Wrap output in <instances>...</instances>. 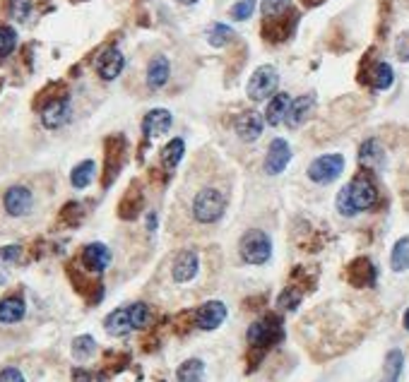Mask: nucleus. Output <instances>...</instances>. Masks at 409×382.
Wrapping results in <instances>:
<instances>
[{"label": "nucleus", "mask_w": 409, "mask_h": 382, "mask_svg": "<svg viewBox=\"0 0 409 382\" xmlns=\"http://www.w3.org/2000/svg\"><path fill=\"white\" fill-rule=\"evenodd\" d=\"M299 27V12L289 10L287 15L272 17V20H262V39L267 43H282L297 31Z\"/></svg>", "instance_id": "obj_6"}, {"label": "nucleus", "mask_w": 409, "mask_h": 382, "mask_svg": "<svg viewBox=\"0 0 409 382\" xmlns=\"http://www.w3.org/2000/svg\"><path fill=\"white\" fill-rule=\"evenodd\" d=\"M140 209H142V195L137 193V188H130L128 195L123 197L118 214H121L123 219H133V216H137V212H140Z\"/></svg>", "instance_id": "obj_32"}, {"label": "nucleus", "mask_w": 409, "mask_h": 382, "mask_svg": "<svg viewBox=\"0 0 409 382\" xmlns=\"http://www.w3.org/2000/svg\"><path fill=\"white\" fill-rule=\"evenodd\" d=\"M378 202V190L368 174H358L339 190L337 195V212L342 216H356L358 212H368Z\"/></svg>", "instance_id": "obj_1"}, {"label": "nucleus", "mask_w": 409, "mask_h": 382, "mask_svg": "<svg viewBox=\"0 0 409 382\" xmlns=\"http://www.w3.org/2000/svg\"><path fill=\"white\" fill-rule=\"evenodd\" d=\"M3 205L10 216H27L31 212V207H34V195L24 186H12L8 188V193L3 195Z\"/></svg>", "instance_id": "obj_8"}, {"label": "nucleus", "mask_w": 409, "mask_h": 382, "mask_svg": "<svg viewBox=\"0 0 409 382\" xmlns=\"http://www.w3.org/2000/svg\"><path fill=\"white\" fill-rule=\"evenodd\" d=\"M262 130H265V118L257 111H243L236 120V135L243 142H255L262 135Z\"/></svg>", "instance_id": "obj_14"}, {"label": "nucleus", "mask_w": 409, "mask_h": 382, "mask_svg": "<svg viewBox=\"0 0 409 382\" xmlns=\"http://www.w3.org/2000/svg\"><path fill=\"white\" fill-rule=\"evenodd\" d=\"M238 253H241L243 262L248 265H265L272 258V243H270V235L250 228L241 235V243H238Z\"/></svg>", "instance_id": "obj_3"}, {"label": "nucleus", "mask_w": 409, "mask_h": 382, "mask_svg": "<svg viewBox=\"0 0 409 382\" xmlns=\"http://www.w3.org/2000/svg\"><path fill=\"white\" fill-rule=\"evenodd\" d=\"M24 313H27V305H24L22 296H5L3 301H0V322L3 324L20 322Z\"/></svg>", "instance_id": "obj_22"}, {"label": "nucleus", "mask_w": 409, "mask_h": 382, "mask_svg": "<svg viewBox=\"0 0 409 382\" xmlns=\"http://www.w3.org/2000/svg\"><path fill=\"white\" fill-rule=\"evenodd\" d=\"M123 68H125V58L118 48H104L102 55L97 58V73H99V78L106 82L116 80L118 75L123 73Z\"/></svg>", "instance_id": "obj_13"}, {"label": "nucleus", "mask_w": 409, "mask_h": 382, "mask_svg": "<svg viewBox=\"0 0 409 382\" xmlns=\"http://www.w3.org/2000/svg\"><path fill=\"white\" fill-rule=\"evenodd\" d=\"M358 82H366L373 89H390L395 82V73L388 63H376L373 68L361 65V75H358Z\"/></svg>", "instance_id": "obj_17"}, {"label": "nucleus", "mask_w": 409, "mask_h": 382, "mask_svg": "<svg viewBox=\"0 0 409 382\" xmlns=\"http://www.w3.org/2000/svg\"><path fill=\"white\" fill-rule=\"evenodd\" d=\"M12 15H15L17 20H27V15H29L27 0H12Z\"/></svg>", "instance_id": "obj_42"}, {"label": "nucleus", "mask_w": 409, "mask_h": 382, "mask_svg": "<svg viewBox=\"0 0 409 382\" xmlns=\"http://www.w3.org/2000/svg\"><path fill=\"white\" fill-rule=\"evenodd\" d=\"M255 3H257V0H238L236 5H231V10H229L231 20H236V22L248 20V17L253 15V10H255Z\"/></svg>", "instance_id": "obj_37"}, {"label": "nucleus", "mask_w": 409, "mask_h": 382, "mask_svg": "<svg viewBox=\"0 0 409 382\" xmlns=\"http://www.w3.org/2000/svg\"><path fill=\"white\" fill-rule=\"evenodd\" d=\"M169 75H171V63H169L166 55H154L147 65V87L149 89H161L169 82Z\"/></svg>", "instance_id": "obj_21"}, {"label": "nucleus", "mask_w": 409, "mask_h": 382, "mask_svg": "<svg viewBox=\"0 0 409 382\" xmlns=\"http://www.w3.org/2000/svg\"><path fill=\"white\" fill-rule=\"evenodd\" d=\"M179 3H184V5H195L198 0H179Z\"/></svg>", "instance_id": "obj_45"}, {"label": "nucleus", "mask_w": 409, "mask_h": 382, "mask_svg": "<svg viewBox=\"0 0 409 382\" xmlns=\"http://www.w3.org/2000/svg\"><path fill=\"white\" fill-rule=\"evenodd\" d=\"M207 41L215 48H224L226 43L234 41V29H231L229 24H212V27L207 29Z\"/></svg>", "instance_id": "obj_31"}, {"label": "nucleus", "mask_w": 409, "mask_h": 382, "mask_svg": "<svg viewBox=\"0 0 409 382\" xmlns=\"http://www.w3.org/2000/svg\"><path fill=\"white\" fill-rule=\"evenodd\" d=\"M277 339H280V320L272 317V315L260 317V320H255L248 327V344L253 349L265 351L270 344H275Z\"/></svg>", "instance_id": "obj_7"}, {"label": "nucleus", "mask_w": 409, "mask_h": 382, "mask_svg": "<svg viewBox=\"0 0 409 382\" xmlns=\"http://www.w3.org/2000/svg\"><path fill=\"white\" fill-rule=\"evenodd\" d=\"M0 382H27V380H24V375L17 368H3L0 371Z\"/></svg>", "instance_id": "obj_41"}, {"label": "nucleus", "mask_w": 409, "mask_h": 382, "mask_svg": "<svg viewBox=\"0 0 409 382\" xmlns=\"http://www.w3.org/2000/svg\"><path fill=\"white\" fill-rule=\"evenodd\" d=\"M20 255H22V248H20V245H5V248H0V258H3L5 262H17V260H20Z\"/></svg>", "instance_id": "obj_40"}, {"label": "nucleus", "mask_w": 409, "mask_h": 382, "mask_svg": "<svg viewBox=\"0 0 409 382\" xmlns=\"http://www.w3.org/2000/svg\"><path fill=\"white\" fill-rule=\"evenodd\" d=\"M226 320V305L222 301H207L195 310V327L203 332H212Z\"/></svg>", "instance_id": "obj_9"}, {"label": "nucleus", "mask_w": 409, "mask_h": 382, "mask_svg": "<svg viewBox=\"0 0 409 382\" xmlns=\"http://www.w3.org/2000/svg\"><path fill=\"white\" fill-rule=\"evenodd\" d=\"M94 351H97V341H94V336H90V334L75 336V341H73V356H75V359L87 361V359H92Z\"/></svg>", "instance_id": "obj_33"}, {"label": "nucleus", "mask_w": 409, "mask_h": 382, "mask_svg": "<svg viewBox=\"0 0 409 382\" xmlns=\"http://www.w3.org/2000/svg\"><path fill=\"white\" fill-rule=\"evenodd\" d=\"M205 378V363L200 359H188L176 371V380L179 382H203Z\"/></svg>", "instance_id": "obj_27"}, {"label": "nucleus", "mask_w": 409, "mask_h": 382, "mask_svg": "<svg viewBox=\"0 0 409 382\" xmlns=\"http://www.w3.org/2000/svg\"><path fill=\"white\" fill-rule=\"evenodd\" d=\"M289 106H292V99H289V94H277V97L270 101L267 111H265V123L267 125H280L282 120L287 118V111Z\"/></svg>", "instance_id": "obj_26"}, {"label": "nucleus", "mask_w": 409, "mask_h": 382, "mask_svg": "<svg viewBox=\"0 0 409 382\" xmlns=\"http://www.w3.org/2000/svg\"><path fill=\"white\" fill-rule=\"evenodd\" d=\"M301 3H304L306 8H316V5H323L325 0H301Z\"/></svg>", "instance_id": "obj_43"}, {"label": "nucleus", "mask_w": 409, "mask_h": 382, "mask_svg": "<svg viewBox=\"0 0 409 382\" xmlns=\"http://www.w3.org/2000/svg\"><path fill=\"white\" fill-rule=\"evenodd\" d=\"M358 161L361 166L368 169H381L383 161H386V152H383V144L378 139H366V142L358 147Z\"/></svg>", "instance_id": "obj_23"}, {"label": "nucleus", "mask_w": 409, "mask_h": 382, "mask_svg": "<svg viewBox=\"0 0 409 382\" xmlns=\"http://www.w3.org/2000/svg\"><path fill=\"white\" fill-rule=\"evenodd\" d=\"M184 154H186V142L181 137H176L169 144H164L159 156H161V164L166 169H176L181 164V159H184Z\"/></svg>", "instance_id": "obj_28"}, {"label": "nucleus", "mask_w": 409, "mask_h": 382, "mask_svg": "<svg viewBox=\"0 0 409 382\" xmlns=\"http://www.w3.org/2000/svg\"><path fill=\"white\" fill-rule=\"evenodd\" d=\"M349 275V282L363 289V286H373L376 284V265L371 262L368 258H356L354 262L349 265L347 270Z\"/></svg>", "instance_id": "obj_19"}, {"label": "nucleus", "mask_w": 409, "mask_h": 382, "mask_svg": "<svg viewBox=\"0 0 409 382\" xmlns=\"http://www.w3.org/2000/svg\"><path fill=\"white\" fill-rule=\"evenodd\" d=\"M68 118H70V99L68 97H58V99L48 101V104L41 108V123L46 125L48 130H55V127L65 125Z\"/></svg>", "instance_id": "obj_12"}, {"label": "nucleus", "mask_w": 409, "mask_h": 382, "mask_svg": "<svg viewBox=\"0 0 409 382\" xmlns=\"http://www.w3.org/2000/svg\"><path fill=\"white\" fill-rule=\"evenodd\" d=\"M277 85H280V75H277V68L272 65H260L253 73V78L248 82V99L250 101H265L277 92Z\"/></svg>", "instance_id": "obj_4"}, {"label": "nucleus", "mask_w": 409, "mask_h": 382, "mask_svg": "<svg viewBox=\"0 0 409 382\" xmlns=\"http://www.w3.org/2000/svg\"><path fill=\"white\" fill-rule=\"evenodd\" d=\"M402 368H405V354H402L400 349H393V351L386 356V363H383V380L381 382H400Z\"/></svg>", "instance_id": "obj_25"}, {"label": "nucleus", "mask_w": 409, "mask_h": 382, "mask_svg": "<svg viewBox=\"0 0 409 382\" xmlns=\"http://www.w3.org/2000/svg\"><path fill=\"white\" fill-rule=\"evenodd\" d=\"M17 46V31L12 27H0V60H5Z\"/></svg>", "instance_id": "obj_36"}, {"label": "nucleus", "mask_w": 409, "mask_h": 382, "mask_svg": "<svg viewBox=\"0 0 409 382\" xmlns=\"http://www.w3.org/2000/svg\"><path fill=\"white\" fill-rule=\"evenodd\" d=\"M301 303V294L297 289H285L277 298V308L280 310H297V305Z\"/></svg>", "instance_id": "obj_38"}, {"label": "nucleus", "mask_w": 409, "mask_h": 382, "mask_svg": "<svg viewBox=\"0 0 409 382\" xmlns=\"http://www.w3.org/2000/svg\"><path fill=\"white\" fill-rule=\"evenodd\" d=\"M313 106H316V97H313V94H304V97H297V99L292 101V106H289L285 123L292 127V130H294V127H299V125H304V120L311 116Z\"/></svg>", "instance_id": "obj_20"}, {"label": "nucleus", "mask_w": 409, "mask_h": 382, "mask_svg": "<svg viewBox=\"0 0 409 382\" xmlns=\"http://www.w3.org/2000/svg\"><path fill=\"white\" fill-rule=\"evenodd\" d=\"M395 55H398L402 63H409V29L402 31L398 41H395Z\"/></svg>", "instance_id": "obj_39"}, {"label": "nucleus", "mask_w": 409, "mask_h": 382, "mask_svg": "<svg viewBox=\"0 0 409 382\" xmlns=\"http://www.w3.org/2000/svg\"><path fill=\"white\" fill-rule=\"evenodd\" d=\"M390 267L393 272H407L409 270V235L400 238L393 248V255H390Z\"/></svg>", "instance_id": "obj_29"}, {"label": "nucleus", "mask_w": 409, "mask_h": 382, "mask_svg": "<svg viewBox=\"0 0 409 382\" xmlns=\"http://www.w3.org/2000/svg\"><path fill=\"white\" fill-rule=\"evenodd\" d=\"M292 10V0H262L260 3V12L265 20H272V17H282Z\"/></svg>", "instance_id": "obj_35"}, {"label": "nucleus", "mask_w": 409, "mask_h": 382, "mask_svg": "<svg viewBox=\"0 0 409 382\" xmlns=\"http://www.w3.org/2000/svg\"><path fill=\"white\" fill-rule=\"evenodd\" d=\"M82 265L90 272H104L111 265V250L104 243H90L82 248Z\"/></svg>", "instance_id": "obj_18"}, {"label": "nucleus", "mask_w": 409, "mask_h": 382, "mask_svg": "<svg viewBox=\"0 0 409 382\" xmlns=\"http://www.w3.org/2000/svg\"><path fill=\"white\" fill-rule=\"evenodd\" d=\"M171 123H174V116L166 111V108H152L142 120V132L147 139H154L171 130Z\"/></svg>", "instance_id": "obj_15"}, {"label": "nucleus", "mask_w": 409, "mask_h": 382, "mask_svg": "<svg viewBox=\"0 0 409 382\" xmlns=\"http://www.w3.org/2000/svg\"><path fill=\"white\" fill-rule=\"evenodd\" d=\"M292 161V147H289L287 139L277 137L270 142L267 156H265V171L270 176H277L287 169V164Z\"/></svg>", "instance_id": "obj_11"}, {"label": "nucleus", "mask_w": 409, "mask_h": 382, "mask_svg": "<svg viewBox=\"0 0 409 382\" xmlns=\"http://www.w3.org/2000/svg\"><path fill=\"white\" fill-rule=\"evenodd\" d=\"M123 154H125V137L116 135L106 139V178H104L106 186H109L118 171H121Z\"/></svg>", "instance_id": "obj_16"}, {"label": "nucleus", "mask_w": 409, "mask_h": 382, "mask_svg": "<svg viewBox=\"0 0 409 382\" xmlns=\"http://www.w3.org/2000/svg\"><path fill=\"white\" fill-rule=\"evenodd\" d=\"M198 270H200L198 253L181 250L179 255H176V260H174V265H171V277H174L176 284H188V282H193V279H195Z\"/></svg>", "instance_id": "obj_10"}, {"label": "nucleus", "mask_w": 409, "mask_h": 382, "mask_svg": "<svg viewBox=\"0 0 409 382\" xmlns=\"http://www.w3.org/2000/svg\"><path fill=\"white\" fill-rule=\"evenodd\" d=\"M104 327L106 332L113 334V336H123L128 332H133V322H130V315H128V308H118L104 320Z\"/></svg>", "instance_id": "obj_24"}, {"label": "nucleus", "mask_w": 409, "mask_h": 382, "mask_svg": "<svg viewBox=\"0 0 409 382\" xmlns=\"http://www.w3.org/2000/svg\"><path fill=\"white\" fill-rule=\"evenodd\" d=\"M94 174H97V164H94L92 159H87V161H82L73 169L70 181H73L75 188H87L92 183Z\"/></svg>", "instance_id": "obj_30"}, {"label": "nucleus", "mask_w": 409, "mask_h": 382, "mask_svg": "<svg viewBox=\"0 0 409 382\" xmlns=\"http://www.w3.org/2000/svg\"><path fill=\"white\" fill-rule=\"evenodd\" d=\"M128 315H130V322H133V329H144L149 324V320H152V313H149L147 303L128 305Z\"/></svg>", "instance_id": "obj_34"}, {"label": "nucleus", "mask_w": 409, "mask_h": 382, "mask_svg": "<svg viewBox=\"0 0 409 382\" xmlns=\"http://www.w3.org/2000/svg\"><path fill=\"white\" fill-rule=\"evenodd\" d=\"M226 212V195L219 188H200L193 195L191 202V214L198 224H215Z\"/></svg>", "instance_id": "obj_2"}, {"label": "nucleus", "mask_w": 409, "mask_h": 382, "mask_svg": "<svg viewBox=\"0 0 409 382\" xmlns=\"http://www.w3.org/2000/svg\"><path fill=\"white\" fill-rule=\"evenodd\" d=\"M405 329H407V332H409V310H407V313H405Z\"/></svg>", "instance_id": "obj_44"}, {"label": "nucleus", "mask_w": 409, "mask_h": 382, "mask_svg": "<svg viewBox=\"0 0 409 382\" xmlns=\"http://www.w3.org/2000/svg\"><path fill=\"white\" fill-rule=\"evenodd\" d=\"M0 284H3V277H0Z\"/></svg>", "instance_id": "obj_46"}, {"label": "nucleus", "mask_w": 409, "mask_h": 382, "mask_svg": "<svg viewBox=\"0 0 409 382\" xmlns=\"http://www.w3.org/2000/svg\"><path fill=\"white\" fill-rule=\"evenodd\" d=\"M344 171V156L342 154H323L308 166V178L318 186H327V183L337 181Z\"/></svg>", "instance_id": "obj_5"}]
</instances>
